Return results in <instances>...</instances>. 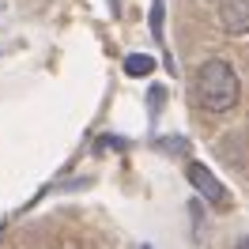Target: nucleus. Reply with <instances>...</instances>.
I'll return each instance as SVG.
<instances>
[{
    "instance_id": "obj_1",
    "label": "nucleus",
    "mask_w": 249,
    "mask_h": 249,
    "mask_svg": "<svg viewBox=\"0 0 249 249\" xmlns=\"http://www.w3.org/2000/svg\"><path fill=\"white\" fill-rule=\"evenodd\" d=\"M238 72H234L227 61H204L196 68V102L204 109H212V113H227V109L238 106Z\"/></svg>"
},
{
    "instance_id": "obj_2",
    "label": "nucleus",
    "mask_w": 249,
    "mask_h": 249,
    "mask_svg": "<svg viewBox=\"0 0 249 249\" xmlns=\"http://www.w3.org/2000/svg\"><path fill=\"white\" fill-rule=\"evenodd\" d=\"M185 174H189V181H193V189H196V193H200V196L212 204V208H231V196H227L223 181H219V178L208 170L204 162H189Z\"/></svg>"
},
{
    "instance_id": "obj_3",
    "label": "nucleus",
    "mask_w": 249,
    "mask_h": 249,
    "mask_svg": "<svg viewBox=\"0 0 249 249\" xmlns=\"http://www.w3.org/2000/svg\"><path fill=\"white\" fill-rule=\"evenodd\" d=\"M219 23L231 34L249 31V0H219Z\"/></svg>"
},
{
    "instance_id": "obj_4",
    "label": "nucleus",
    "mask_w": 249,
    "mask_h": 249,
    "mask_svg": "<svg viewBox=\"0 0 249 249\" xmlns=\"http://www.w3.org/2000/svg\"><path fill=\"white\" fill-rule=\"evenodd\" d=\"M151 72H155V57H147V53H128L124 57V76L143 79V76H151Z\"/></svg>"
},
{
    "instance_id": "obj_5",
    "label": "nucleus",
    "mask_w": 249,
    "mask_h": 249,
    "mask_svg": "<svg viewBox=\"0 0 249 249\" xmlns=\"http://www.w3.org/2000/svg\"><path fill=\"white\" fill-rule=\"evenodd\" d=\"M151 31H155V38H162V4L155 0V8H151Z\"/></svg>"
},
{
    "instance_id": "obj_6",
    "label": "nucleus",
    "mask_w": 249,
    "mask_h": 249,
    "mask_svg": "<svg viewBox=\"0 0 249 249\" xmlns=\"http://www.w3.org/2000/svg\"><path fill=\"white\" fill-rule=\"evenodd\" d=\"M234 249H249V238H242V242H238V246H234Z\"/></svg>"
}]
</instances>
